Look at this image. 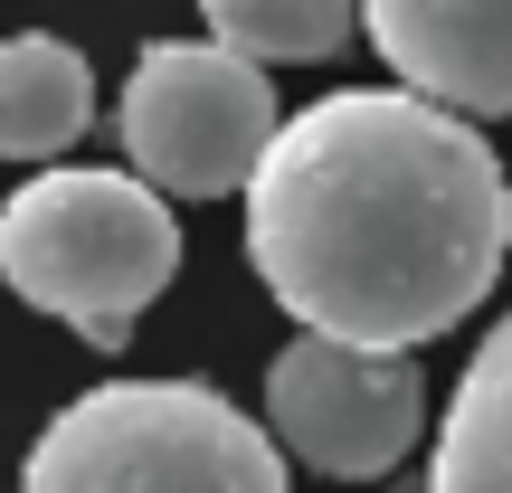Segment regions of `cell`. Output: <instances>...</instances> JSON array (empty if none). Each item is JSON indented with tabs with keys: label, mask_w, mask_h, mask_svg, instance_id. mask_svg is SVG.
Wrapping results in <instances>:
<instances>
[{
	"label": "cell",
	"mask_w": 512,
	"mask_h": 493,
	"mask_svg": "<svg viewBox=\"0 0 512 493\" xmlns=\"http://www.w3.org/2000/svg\"><path fill=\"white\" fill-rule=\"evenodd\" d=\"M19 493H285V446L209 380H105L38 427Z\"/></svg>",
	"instance_id": "3957f363"
},
{
	"label": "cell",
	"mask_w": 512,
	"mask_h": 493,
	"mask_svg": "<svg viewBox=\"0 0 512 493\" xmlns=\"http://www.w3.org/2000/svg\"><path fill=\"white\" fill-rule=\"evenodd\" d=\"M512 171L465 114L408 86H342L285 114L247 181V266L304 332L418 351L494 294Z\"/></svg>",
	"instance_id": "6da1fadb"
},
{
	"label": "cell",
	"mask_w": 512,
	"mask_h": 493,
	"mask_svg": "<svg viewBox=\"0 0 512 493\" xmlns=\"http://www.w3.org/2000/svg\"><path fill=\"white\" fill-rule=\"evenodd\" d=\"M95 124V76L67 38H0V162H57Z\"/></svg>",
	"instance_id": "ba28073f"
},
{
	"label": "cell",
	"mask_w": 512,
	"mask_h": 493,
	"mask_svg": "<svg viewBox=\"0 0 512 493\" xmlns=\"http://www.w3.org/2000/svg\"><path fill=\"white\" fill-rule=\"evenodd\" d=\"M124 171L152 181L162 200H228L256 181V162L275 152L285 114H275L266 67H247L219 38H152L124 76Z\"/></svg>",
	"instance_id": "277c9868"
},
{
	"label": "cell",
	"mask_w": 512,
	"mask_h": 493,
	"mask_svg": "<svg viewBox=\"0 0 512 493\" xmlns=\"http://www.w3.org/2000/svg\"><path fill=\"white\" fill-rule=\"evenodd\" d=\"M361 38L427 105L512 114V0H361Z\"/></svg>",
	"instance_id": "8992f818"
},
{
	"label": "cell",
	"mask_w": 512,
	"mask_h": 493,
	"mask_svg": "<svg viewBox=\"0 0 512 493\" xmlns=\"http://www.w3.org/2000/svg\"><path fill=\"white\" fill-rule=\"evenodd\" d=\"M266 437L285 456H304L313 475L389 484L399 456L427 437V380L408 351H351L304 332L266 370Z\"/></svg>",
	"instance_id": "5b68a950"
},
{
	"label": "cell",
	"mask_w": 512,
	"mask_h": 493,
	"mask_svg": "<svg viewBox=\"0 0 512 493\" xmlns=\"http://www.w3.org/2000/svg\"><path fill=\"white\" fill-rule=\"evenodd\" d=\"M181 275V219L152 181L95 162H48L0 200V285L57 313L95 351L133 342V313Z\"/></svg>",
	"instance_id": "7a4b0ae2"
},
{
	"label": "cell",
	"mask_w": 512,
	"mask_h": 493,
	"mask_svg": "<svg viewBox=\"0 0 512 493\" xmlns=\"http://www.w3.org/2000/svg\"><path fill=\"white\" fill-rule=\"evenodd\" d=\"M427 493H512V313L475 342L427 446Z\"/></svg>",
	"instance_id": "52a82bcc"
},
{
	"label": "cell",
	"mask_w": 512,
	"mask_h": 493,
	"mask_svg": "<svg viewBox=\"0 0 512 493\" xmlns=\"http://www.w3.org/2000/svg\"><path fill=\"white\" fill-rule=\"evenodd\" d=\"M200 19L247 67H313L361 38V0H200Z\"/></svg>",
	"instance_id": "9c48e42d"
}]
</instances>
